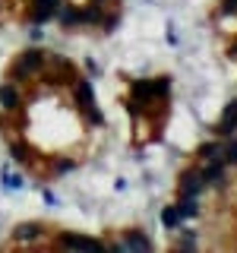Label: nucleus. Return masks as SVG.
<instances>
[{
	"mask_svg": "<svg viewBox=\"0 0 237 253\" xmlns=\"http://www.w3.org/2000/svg\"><path fill=\"white\" fill-rule=\"evenodd\" d=\"M44 63H47V54L41 51V47H26V51L19 54V60L13 63L10 76H13V79L35 76V73H41V70H44Z\"/></svg>",
	"mask_w": 237,
	"mask_h": 253,
	"instance_id": "nucleus-1",
	"label": "nucleus"
},
{
	"mask_svg": "<svg viewBox=\"0 0 237 253\" xmlns=\"http://www.w3.org/2000/svg\"><path fill=\"white\" fill-rule=\"evenodd\" d=\"M73 92H76V101H79V108L85 111V117L95 124V126H101L105 124V117H101V111L98 105H95V89H92V79H79L76 76V85H73Z\"/></svg>",
	"mask_w": 237,
	"mask_h": 253,
	"instance_id": "nucleus-2",
	"label": "nucleus"
},
{
	"mask_svg": "<svg viewBox=\"0 0 237 253\" xmlns=\"http://www.w3.org/2000/svg\"><path fill=\"white\" fill-rule=\"evenodd\" d=\"M57 247L60 250H108V244L105 241H95V237H85V234L67 231V234L57 237Z\"/></svg>",
	"mask_w": 237,
	"mask_h": 253,
	"instance_id": "nucleus-3",
	"label": "nucleus"
},
{
	"mask_svg": "<svg viewBox=\"0 0 237 253\" xmlns=\"http://www.w3.org/2000/svg\"><path fill=\"white\" fill-rule=\"evenodd\" d=\"M108 250H152V241L136 228H130L123 231V244H108Z\"/></svg>",
	"mask_w": 237,
	"mask_h": 253,
	"instance_id": "nucleus-4",
	"label": "nucleus"
},
{
	"mask_svg": "<svg viewBox=\"0 0 237 253\" xmlns=\"http://www.w3.org/2000/svg\"><path fill=\"white\" fill-rule=\"evenodd\" d=\"M41 234H44V225H41V221H22V225L13 228V241L16 244H35Z\"/></svg>",
	"mask_w": 237,
	"mask_h": 253,
	"instance_id": "nucleus-5",
	"label": "nucleus"
},
{
	"mask_svg": "<svg viewBox=\"0 0 237 253\" xmlns=\"http://www.w3.org/2000/svg\"><path fill=\"white\" fill-rule=\"evenodd\" d=\"M32 3H35L32 6V22H35V26H44V22L57 13V6L63 0H32Z\"/></svg>",
	"mask_w": 237,
	"mask_h": 253,
	"instance_id": "nucleus-6",
	"label": "nucleus"
},
{
	"mask_svg": "<svg viewBox=\"0 0 237 253\" xmlns=\"http://www.w3.org/2000/svg\"><path fill=\"white\" fill-rule=\"evenodd\" d=\"M0 108H3V111H19L22 108V92L16 89V83H3V85H0Z\"/></svg>",
	"mask_w": 237,
	"mask_h": 253,
	"instance_id": "nucleus-7",
	"label": "nucleus"
},
{
	"mask_svg": "<svg viewBox=\"0 0 237 253\" xmlns=\"http://www.w3.org/2000/svg\"><path fill=\"white\" fill-rule=\"evenodd\" d=\"M60 19V26L63 29H73V26H82V10L73 3H67V6H57V13H54Z\"/></svg>",
	"mask_w": 237,
	"mask_h": 253,
	"instance_id": "nucleus-8",
	"label": "nucleus"
},
{
	"mask_svg": "<svg viewBox=\"0 0 237 253\" xmlns=\"http://www.w3.org/2000/svg\"><path fill=\"white\" fill-rule=\"evenodd\" d=\"M202 187H205L202 171H190V174H184V180H180V196H199Z\"/></svg>",
	"mask_w": 237,
	"mask_h": 253,
	"instance_id": "nucleus-9",
	"label": "nucleus"
},
{
	"mask_svg": "<svg viewBox=\"0 0 237 253\" xmlns=\"http://www.w3.org/2000/svg\"><path fill=\"white\" fill-rule=\"evenodd\" d=\"M234 130H237V98L225 108V114H221V124H218L215 133H218V136H231Z\"/></svg>",
	"mask_w": 237,
	"mask_h": 253,
	"instance_id": "nucleus-10",
	"label": "nucleus"
},
{
	"mask_svg": "<svg viewBox=\"0 0 237 253\" xmlns=\"http://www.w3.org/2000/svg\"><path fill=\"white\" fill-rule=\"evenodd\" d=\"M202 180L205 184H221V180H225V162H221V155L209 158V165H205V171H202Z\"/></svg>",
	"mask_w": 237,
	"mask_h": 253,
	"instance_id": "nucleus-11",
	"label": "nucleus"
},
{
	"mask_svg": "<svg viewBox=\"0 0 237 253\" xmlns=\"http://www.w3.org/2000/svg\"><path fill=\"white\" fill-rule=\"evenodd\" d=\"M177 212H180V221H184V218H193L196 212H199V203H196V196H180Z\"/></svg>",
	"mask_w": 237,
	"mask_h": 253,
	"instance_id": "nucleus-12",
	"label": "nucleus"
},
{
	"mask_svg": "<svg viewBox=\"0 0 237 253\" xmlns=\"http://www.w3.org/2000/svg\"><path fill=\"white\" fill-rule=\"evenodd\" d=\"M101 19H105V13H101V3H98V0L82 10V26H95V22H101Z\"/></svg>",
	"mask_w": 237,
	"mask_h": 253,
	"instance_id": "nucleus-13",
	"label": "nucleus"
},
{
	"mask_svg": "<svg viewBox=\"0 0 237 253\" xmlns=\"http://www.w3.org/2000/svg\"><path fill=\"white\" fill-rule=\"evenodd\" d=\"M0 177H3V190H22V184H26V180H22V174H13L10 168H3V174H0Z\"/></svg>",
	"mask_w": 237,
	"mask_h": 253,
	"instance_id": "nucleus-14",
	"label": "nucleus"
},
{
	"mask_svg": "<svg viewBox=\"0 0 237 253\" xmlns=\"http://www.w3.org/2000/svg\"><path fill=\"white\" fill-rule=\"evenodd\" d=\"M161 225H164V228H177V225H180L177 206H164V209H161Z\"/></svg>",
	"mask_w": 237,
	"mask_h": 253,
	"instance_id": "nucleus-15",
	"label": "nucleus"
},
{
	"mask_svg": "<svg viewBox=\"0 0 237 253\" xmlns=\"http://www.w3.org/2000/svg\"><path fill=\"white\" fill-rule=\"evenodd\" d=\"M10 155H13V162H22V165H26L29 158H32L26 142H10Z\"/></svg>",
	"mask_w": 237,
	"mask_h": 253,
	"instance_id": "nucleus-16",
	"label": "nucleus"
},
{
	"mask_svg": "<svg viewBox=\"0 0 237 253\" xmlns=\"http://www.w3.org/2000/svg\"><path fill=\"white\" fill-rule=\"evenodd\" d=\"M221 162H225V165H237V139H231L228 146H221Z\"/></svg>",
	"mask_w": 237,
	"mask_h": 253,
	"instance_id": "nucleus-17",
	"label": "nucleus"
},
{
	"mask_svg": "<svg viewBox=\"0 0 237 253\" xmlns=\"http://www.w3.org/2000/svg\"><path fill=\"white\" fill-rule=\"evenodd\" d=\"M218 155H221L218 142H205V146H199V158H205V162H209V158H218Z\"/></svg>",
	"mask_w": 237,
	"mask_h": 253,
	"instance_id": "nucleus-18",
	"label": "nucleus"
},
{
	"mask_svg": "<svg viewBox=\"0 0 237 253\" xmlns=\"http://www.w3.org/2000/svg\"><path fill=\"white\" fill-rule=\"evenodd\" d=\"M73 168H76L73 158H60V162L54 165V171H57V174H67V171H73Z\"/></svg>",
	"mask_w": 237,
	"mask_h": 253,
	"instance_id": "nucleus-19",
	"label": "nucleus"
},
{
	"mask_svg": "<svg viewBox=\"0 0 237 253\" xmlns=\"http://www.w3.org/2000/svg\"><path fill=\"white\" fill-rule=\"evenodd\" d=\"M193 247H196V234L187 231L184 237H180V250H193Z\"/></svg>",
	"mask_w": 237,
	"mask_h": 253,
	"instance_id": "nucleus-20",
	"label": "nucleus"
},
{
	"mask_svg": "<svg viewBox=\"0 0 237 253\" xmlns=\"http://www.w3.org/2000/svg\"><path fill=\"white\" fill-rule=\"evenodd\" d=\"M237 13V0H225L221 3V16H234Z\"/></svg>",
	"mask_w": 237,
	"mask_h": 253,
	"instance_id": "nucleus-21",
	"label": "nucleus"
},
{
	"mask_svg": "<svg viewBox=\"0 0 237 253\" xmlns=\"http://www.w3.org/2000/svg\"><path fill=\"white\" fill-rule=\"evenodd\" d=\"M101 26H105V32H114V29H117V16H108V19H101Z\"/></svg>",
	"mask_w": 237,
	"mask_h": 253,
	"instance_id": "nucleus-22",
	"label": "nucleus"
},
{
	"mask_svg": "<svg viewBox=\"0 0 237 253\" xmlns=\"http://www.w3.org/2000/svg\"><path fill=\"white\" fill-rule=\"evenodd\" d=\"M41 35H44L41 26H32V42H41Z\"/></svg>",
	"mask_w": 237,
	"mask_h": 253,
	"instance_id": "nucleus-23",
	"label": "nucleus"
},
{
	"mask_svg": "<svg viewBox=\"0 0 237 253\" xmlns=\"http://www.w3.org/2000/svg\"><path fill=\"white\" fill-rule=\"evenodd\" d=\"M98 3H105V0H98Z\"/></svg>",
	"mask_w": 237,
	"mask_h": 253,
	"instance_id": "nucleus-24",
	"label": "nucleus"
},
{
	"mask_svg": "<svg viewBox=\"0 0 237 253\" xmlns=\"http://www.w3.org/2000/svg\"><path fill=\"white\" fill-rule=\"evenodd\" d=\"M0 6H3V3H0Z\"/></svg>",
	"mask_w": 237,
	"mask_h": 253,
	"instance_id": "nucleus-25",
	"label": "nucleus"
}]
</instances>
